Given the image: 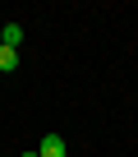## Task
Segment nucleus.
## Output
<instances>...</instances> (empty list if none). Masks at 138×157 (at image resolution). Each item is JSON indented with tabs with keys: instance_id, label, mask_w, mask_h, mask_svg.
I'll use <instances>...</instances> for the list:
<instances>
[{
	"instance_id": "obj_3",
	"label": "nucleus",
	"mask_w": 138,
	"mask_h": 157,
	"mask_svg": "<svg viewBox=\"0 0 138 157\" xmlns=\"http://www.w3.org/2000/svg\"><path fill=\"white\" fill-rule=\"evenodd\" d=\"M23 157H37V148H32V152H23Z\"/></svg>"
},
{
	"instance_id": "obj_2",
	"label": "nucleus",
	"mask_w": 138,
	"mask_h": 157,
	"mask_svg": "<svg viewBox=\"0 0 138 157\" xmlns=\"http://www.w3.org/2000/svg\"><path fill=\"white\" fill-rule=\"evenodd\" d=\"M0 46L19 51V46H23V23H5V28H0Z\"/></svg>"
},
{
	"instance_id": "obj_1",
	"label": "nucleus",
	"mask_w": 138,
	"mask_h": 157,
	"mask_svg": "<svg viewBox=\"0 0 138 157\" xmlns=\"http://www.w3.org/2000/svg\"><path fill=\"white\" fill-rule=\"evenodd\" d=\"M37 157H69V143H64V134H46V139L37 143Z\"/></svg>"
}]
</instances>
